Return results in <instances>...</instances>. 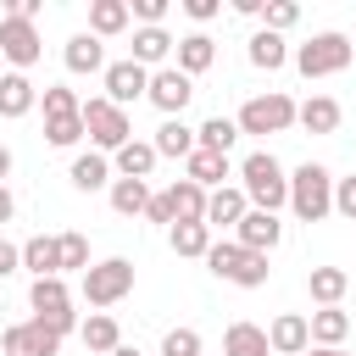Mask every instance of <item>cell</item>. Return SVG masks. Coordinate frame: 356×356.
Wrapping results in <instances>:
<instances>
[{
	"mask_svg": "<svg viewBox=\"0 0 356 356\" xmlns=\"http://www.w3.org/2000/svg\"><path fill=\"white\" fill-rule=\"evenodd\" d=\"M239 189H245V200H250V211H284L289 206V172H284V161L273 156V150H250L239 167Z\"/></svg>",
	"mask_w": 356,
	"mask_h": 356,
	"instance_id": "obj_1",
	"label": "cell"
},
{
	"mask_svg": "<svg viewBox=\"0 0 356 356\" xmlns=\"http://www.w3.org/2000/svg\"><path fill=\"white\" fill-rule=\"evenodd\" d=\"M289 211L300 222H323L334 211V172L323 161H300L289 172Z\"/></svg>",
	"mask_w": 356,
	"mask_h": 356,
	"instance_id": "obj_2",
	"label": "cell"
},
{
	"mask_svg": "<svg viewBox=\"0 0 356 356\" xmlns=\"http://www.w3.org/2000/svg\"><path fill=\"white\" fill-rule=\"evenodd\" d=\"M206 267H211V278H222V284H239V289H261L267 284V256H256V250H245V245H234V239H211V250H206Z\"/></svg>",
	"mask_w": 356,
	"mask_h": 356,
	"instance_id": "obj_3",
	"label": "cell"
},
{
	"mask_svg": "<svg viewBox=\"0 0 356 356\" xmlns=\"http://www.w3.org/2000/svg\"><path fill=\"white\" fill-rule=\"evenodd\" d=\"M78 117H83V134L95 139V150H100V156H117V150L134 139V122H128V111H117L106 95H89V100L78 106Z\"/></svg>",
	"mask_w": 356,
	"mask_h": 356,
	"instance_id": "obj_4",
	"label": "cell"
},
{
	"mask_svg": "<svg viewBox=\"0 0 356 356\" xmlns=\"http://www.w3.org/2000/svg\"><path fill=\"white\" fill-rule=\"evenodd\" d=\"M122 295H134V261H128V256L89 261V273H83V300H89L95 312H106V306H117Z\"/></svg>",
	"mask_w": 356,
	"mask_h": 356,
	"instance_id": "obj_5",
	"label": "cell"
},
{
	"mask_svg": "<svg viewBox=\"0 0 356 356\" xmlns=\"http://www.w3.org/2000/svg\"><path fill=\"white\" fill-rule=\"evenodd\" d=\"M350 39L345 33H312L300 50H295V67H300V78H334V72H345L350 67Z\"/></svg>",
	"mask_w": 356,
	"mask_h": 356,
	"instance_id": "obj_6",
	"label": "cell"
},
{
	"mask_svg": "<svg viewBox=\"0 0 356 356\" xmlns=\"http://www.w3.org/2000/svg\"><path fill=\"white\" fill-rule=\"evenodd\" d=\"M234 128L239 134H284V128H295V100L278 95V89H267V95H256V100L239 106Z\"/></svg>",
	"mask_w": 356,
	"mask_h": 356,
	"instance_id": "obj_7",
	"label": "cell"
},
{
	"mask_svg": "<svg viewBox=\"0 0 356 356\" xmlns=\"http://www.w3.org/2000/svg\"><path fill=\"white\" fill-rule=\"evenodd\" d=\"M0 56L11 61V72H28V67L44 56L39 28H33V22H22V17H0Z\"/></svg>",
	"mask_w": 356,
	"mask_h": 356,
	"instance_id": "obj_8",
	"label": "cell"
},
{
	"mask_svg": "<svg viewBox=\"0 0 356 356\" xmlns=\"http://www.w3.org/2000/svg\"><path fill=\"white\" fill-rule=\"evenodd\" d=\"M145 100H150L161 117H184V106L195 100V78H184L178 67H156V72H150V89H145Z\"/></svg>",
	"mask_w": 356,
	"mask_h": 356,
	"instance_id": "obj_9",
	"label": "cell"
},
{
	"mask_svg": "<svg viewBox=\"0 0 356 356\" xmlns=\"http://www.w3.org/2000/svg\"><path fill=\"white\" fill-rule=\"evenodd\" d=\"M100 83H106V100H111L117 111H128L134 100H145V89H150V72H145L139 61H106Z\"/></svg>",
	"mask_w": 356,
	"mask_h": 356,
	"instance_id": "obj_10",
	"label": "cell"
},
{
	"mask_svg": "<svg viewBox=\"0 0 356 356\" xmlns=\"http://www.w3.org/2000/svg\"><path fill=\"white\" fill-rule=\"evenodd\" d=\"M0 345H6V356H56L61 350V334L44 328L39 317H28V323H11L0 334Z\"/></svg>",
	"mask_w": 356,
	"mask_h": 356,
	"instance_id": "obj_11",
	"label": "cell"
},
{
	"mask_svg": "<svg viewBox=\"0 0 356 356\" xmlns=\"http://www.w3.org/2000/svg\"><path fill=\"white\" fill-rule=\"evenodd\" d=\"M278 239H284V222H278L273 211H245V217L234 222V245H245V250H256V256H273Z\"/></svg>",
	"mask_w": 356,
	"mask_h": 356,
	"instance_id": "obj_12",
	"label": "cell"
},
{
	"mask_svg": "<svg viewBox=\"0 0 356 356\" xmlns=\"http://www.w3.org/2000/svg\"><path fill=\"white\" fill-rule=\"evenodd\" d=\"M184 178H189V184H200V189L211 195V189H222V184L234 178V161H228V156H217V150H200V145H195V150H189V161H184Z\"/></svg>",
	"mask_w": 356,
	"mask_h": 356,
	"instance_id": "obj_13",
	"label": "cell"
},
{
	"mask_svg": "<svg viewBox=\"0 0 356 356\" xmlns=\"http://www.w3.org/2000/svg\"><path fill=\"white\" fill-rule=\"evenodd\" d=\"M306 345H312V328H306L300 312L273 317V328H267V350H273V356H306Z\"/></svg>",
	"mask_w": 356,
	"mask_h": 356,
	"instance_id": "obj_14",
	"label": "cell"
},
{
	"mask_svg": "<svg viewBox=\"0 0 356 356\" xmlns=\"http://www.w3.org/2000/svg\"><path fill=\"white\" fill-rule=\"evenodd\" d=\"M172 44H178V39H172L167 28H134V44H128V61H139L145 72H156V67H161V61L172 56Z\"/></svg>",
	"mask_w": 356,
	"mask_h": 356,
	"instance_id": "obj_15",
	"label": "cell"
},
{
	"mask_svg": "<svg viewBox=\"0 0 356 356\" xmlns=\"http://www.w3.org/2000/svg\"><path fill=\"white\" fill-rule=\"evenodd\" d=\"M211 61H217V44H211V33H184V39L172 44V67H178L184 78H200Z\"/></svg>",
	"mask_w": 356,
	"mask_h": 356,
	"instance_id": "obj_16",
	"label": "cell"
},
{
	"mask_svg": "<svg viewBox=\"0 0 356 356\" xmlns=\"http://www.w3.org/2000/svg\"><path fill=\"white\" fill-rule=\"evenodd\" d=\"M245 211H250V200H245L239 184H222V189L206 195V228H234Z\"/></svg>",
	"mask_w": 356,
	"mask_h": 356,
	"instance_id": "obj_17",
	"label": "cell"
},
{
	"mask_svg": "<svg viewBox=\"0 0 356 356\" xmlns=\"http://www.w3.org/2000/svg\"><path fill=\"white\" fill-rule=\"evenodd\" d=\"M161 195H167V206H172V222H206V189H200V184L172 178Z\"/></svg>",
	"mask_w": 356,
	"mask_h": 356,
	"instance_id": "obj_18",
	"label": "cell"
},
{
	"mask_svg": "<svg viewBox=\"0 0 356 356\" xmlns=\"http://www.w3.org/2000/svg\"><path fill=\"white\" fill-rule=\"evenodd\" d=\"M61 61H67V72H106V44L95 39V33H72L67 39V50H61Z\"/></svg>",
	"mask_w": 356,
	"mask_h": 356,
	"instance_id": "obj_19",
	"label": "cell"
},
{
	"mask_svg": "<svg viewBox=\"0 0 356 356\" xmlns=\"http://www.w3.org/2000/svg\"><path fill=\"white\" fill-rule=\"evenodd\" d=\"M339 117H345V111H339V100H334V95H312V100H300V106H295V122H300L306 134H334V128H339Z\"/></svg>",
	"mask_w": 356,
	"mask_h": 356,
	"instance_id": "obj_20",
	"label": "cell"
},
{
	"mask_svg": "<svg viewBox=\"0 0 356 356\" xmlns=\"http://www.w3.org/2000/svg\"><path fill=\"white\" fill-rule=\"evenodd\" d=\"M67 178H72V189L95 195V189H106V184H111V161H106L100 150H78V156H72V167H67Z\"/></svg>",
	"mask_w": 356,
	"mask_h": 356,
	"instance_id": "obj_21",
	"label": "cell"
},
{
	"mask_svg": "<svg viewBox=\"0 0 356 356\" xmlns=\"http://www.w3.org/2000/svg\"><path fill=\"white\" fill-rule=\"evenodd\" d=\"M306 328H312V345L339 350V345H345V334H350V317H345L339 306H317V312L306 317Z\"/></svg>",
	"mask_w": 356,
	"mask_h": 356,
	"instance_id": "obj_22",
	"label": "cell"
},
{
	"mask_svg": "<svg viewBox=\"0 0 356 356\" xmlns=\"http://www.w3.org/2000/svg\"><path fill=\"white\" fill-rule=\"evenodd\" d=\"M78 339H83L95 356H111V350L122 345V328H117V317H111V312H89V317L78 323Z\"/></svg>",
	"mask_w": 356,
	"mask_h": 356,
	"instance_id": "obj_23",
	"label": "cell"
},
{
	"mask_svg": "<svg viewBox=\"0 0 356 356\" xmlns=\"http://www.w3.org/2000/svg\"><path fill=\"white\" fill-rule=\"evenodd\" d=\"M39 106V89L28 83V72H0V117H28Z\"/></svg>",
	"mask_w": 356,
	"mask_h": 356,
	"instance_id": "obj_24",
	"label": "cell"
},
{
	"mask_svg": "<svg viewBox=\"0 0 356 356\" xmlns=\"http://www.w3.org/2000/svg\"><path fill=\"white\" fill-rule=\"evenodd\" d=\"M156 161H161V156H156V145H150V139H128V145L111 156V167H117L122 178H139V184L156 172Z\"/></svg>",
	"mask_w": 356,
	"mask_h": 356,
	"instance_id": "obj_25",
	"label": "cell"
},
{
	"mask_svg": "<svg viewBox=\"0 0 356 356\" xmlns=\"http://www.w3.org/2000/svg\"><path fill=\"white\" fill-rule=\"evenodd\" d=\"M22 267L33 278H61V256H56V234H33L22 239Z\"/></svg>",
	"mask_w": 356,
	"mask_h": 356,
	"instance_id": "obj_26",
	"label": "cell"
},
{
	"mask_svg": "<svg viewBox=\"0 0 356 356\" xmlns=\"http://www.w3.org/2000/svg\"><path fill=\"white\" fill-rule=\"evenodd\" d=\"M345 289H350V273H345V267H312V273H306V295H312L317 306H339Z\"/></svg>",
	"mask_w": 356,
	"mask_h": 356,
	"instance_id": "obj_27",
	"label": "cell"
},
{
	"mask_svg": "<svg viewBox=\"0 0 356 356\" xmlns=\"http://www.w3.org/2000/svg\"><path fill=\"white\" fill-rule=\"evenodd\" d=\"M128 22H134L128 17V0H89V33L95 39H117Z\"/></svg>",
	"mask_w": 356,
	"mask_h": 356,
	"instance_id": "obj_28",
	"label": "cell"
},
{
	"mask_svg": "<svg viewBox=\"0 0 356 356\" xmlns=\"http://www.w3.org/2000/svg\"><path fill=\"white\" fill-rule=\"evenodd\" d=\"M245 56H250V67H256V72H278V67L289 61V44H284V33H267V28H256Z\"/></svg>",
	"mask_w": 356,
	"mask_h": 356,
	"instance_id": "obj_29",
	"label": "cell"
},
{
	"mask_svg": "<svg viewBox=\"0 0 356 356\" xmlns=\"http://www.w3.org/2000/svg\"><path fill=\"white\" fill-rule=\"evenodd\" d=\"M28 306H33V317H56V312H72V295H67L61 278H33Z\"/></svg>",
	"mask_w": 356,
	"mask_h": 356,
	"instance_id": "obj_30",
	"label": "cell"
},
{
	"mask_svg": "<svg viewBox=\"0 0 356 356\" xmlns=\"http://www.w3.org/2000/svg\"><path fill=\"white\" fill-rule=\"evenodd\" d=\"M222 356H273V350H267V328H256V323H228Z\"/></svg>",
	"mask_w": 356,
	"mask_h": 356,
	"instance_id": "obj_31",
	"label": "cell"
},
{
	"mask_svg": "<svg viewBox=\"0 0 356 356\" xmlns=\"http://www.w3.org/2000/svg\"><path fill=\"white\" fill-rule=\"evenodd\" d=\"M150 145H156V156H184V161H189V150H195V128H189L184 117H167V122L156 128Z\"/></svg>",
	"mask_w": 356,
	"mask_h": 356,
	"instance_id": "obj_32",
	"label": "cell"
},
{
	"mask_svg": "<svg viewBox=\"0 0 356 356\" xmlns=\"http://www.w3.org/2000/svg\"><path fill=\"white\" fill-rule=\"evenodd\" d=\"M145 206H150V184H139V178H111V211H117V217H145Z\"/></svg>",
	"mask_w": 356,
	"mask_h": 356,
	"instance_id": "obj_33",
	"label": "cell"
},
{
	"mask_svg": "<svg viewBox=\"0 0 356 356\" xmlns=\"http://www.w3.org/2000/svg\"><path fill=\"white\" fill-rule=\"evenodd\" d=\"M167 245H172V256H200V261H206L211 228H206V222H172V228H167Z\"/></svg>",
	"mask_w": 356,
	"mask_h": 356,
	"instance_id": "obj_34",
	"label": "cell"
},
{
	"mask_svg": "<svg viewBox=\"0 0 356 356\" xmlns=\"http://www.w3.org/2000/svg\"><path fill=\"white\" fill-rule=\"evenodd\" d=\"M234 139H239L234 117H206V122L195 128V145H200V150H217V156H228V150H234Z\"/></svg>",
	"mask_w": 356,
	"mask_h": 356,
	"instance_id": "obj_35",
	"label": "cell"
},
{
	"mask_svg": "<svg viewBox=\"0 0 356 356\" xmlns=\"http://www.w3.org/2000/svg\"><path fill=\"white\" fill-rule=\"evenodd\" d=\"M39 106H44V122H50V117H78L83 100H78V89H67V83H44V89H39Z\"/></svg>",
	"mask_w": 356,
	"mask_h": 356,
	"instance_id": "obj_36",
	"label": "cell"
},
{
	"mask_svg": "<svg viewBox=\"0 0 356 356\" xmlns=\"http://www.w3.org/2000/svg\"><path fill=\"white\" fill-rule=\"evenodd\" d=\"M56 256H61V273H89V239L83 234H56Z\"/></svg>",
	"mask_w": 356,
	"mask_h": 356,
	"instance_id": "obj_37",
	"label": "cell"
},
{
	"mask_svg": "<svg viewBox=\"0 0 356 356\" xmlns=\"http://www.w3.org/2000/svg\"><path fill=\"white\" fill-rule=\"evenodd\" d=\"M300 22V6L295 0H261V28L267 33H284V28H295Z\"/></svg>",
	"mask_w": 356,
	"mask_h": 356,
	"instance_id": "obj_38",
	"label": "cell"
},
{
	"mask_svg": "<svg viewBox=\"0 0 356 356\" xmlns=\"http://www.w3.org/2000/svg\"><path fill=\"white\" fill-rule=\"evenodd\" d=\"M78 139H83V117H50V122H44V145L72 150Z\"/></svg>",
	"mask_w": 356,
	"mask_h": 356,
	"instance_id": "obj_39",
	"label": "cell"
},
{
	"mask_svg": "<svg viewBox=\"0 0 356 356\" xmlns=\"http://www.w3.org/2000/svg\"><path fill=\"white\" fill-rule=\"evenodd\" d=\"M161 356H200V334L195 328H167L161 334Z\"/></svg>",
	"mask_w": 356,
	"mask_h": 356,
	"instance_id": "obj_40",
	"label": "cell"
},
{
	"mask_svg": "<svg viewBox=\"0 0 356 356\" xmlns=\"http://www.w3.org/2000/svg\"><path fill=\"white\" fill-rule=\"evenodd\" d=\"M334 211H339L345 222H356V172H350V178H334Z\"/></svg>",
	"mask_w": 356,
	"mask_h": 356,
	"instance_id": "obj_41",
	"label": "cell"
},
{
	"mask_svg": "<svg viewBox=\"0 0 356 356\" xmlns=\"http://www.w3.org/2000/svg\"><path fill=\"white\" fill-rule=\"evenodd\" d=\"M128 17H139L145 28H161V17H167V0H128Z\"/></svg>",
	"mask_w": 356,
	"mask_h": 356,
	"instance_id": "obj_42",
	"label": "cell"
},
{
	"mask_svg": "<svg viewBox=\"0 0 356 356\" xmlns=\"http://www.w3.org/2000/svg\"><path fill=\"white\" fill-rule=\"evenodd\" d=\"M222 11V0H184V17H195V22H211Z\"/></svg>",
	"mask_w": 356,
	"mask_h": 356,
	"instance_id": "obj_43",
	"label": "cell"
},
{
	"mask_svg": "<svg viewBox=\"0 0 356 356\" xmlns=\"http://www.w3.org/2000/svg\"><path fill=\"white\" fill-rule=\"evenodd\" d=\"M22 267V245H11V239H0V278H11Z\"/></svg>",
	"mask_w": 356,
	"mask_h": 356,
	"instance_id": "obj_44",
	"label": "cell"
},
{
	"mask_svg": "<svg viewBox=\"0 0 356 356\" xmlns=\"http://www.w3.org/2000/svg\"><path fill=\"white\" fill-rule=\"evenodd\" d=\"M145 217H150V222H167V228H172V206H167V195H150Z\"/></svg>",
	"mask_w": 356,
	"mask_h": 356,
	"instance_id": "obj_45",
	"label": "cell"
},
{
	"mask_svg": "<svg viewBox=\"0 0 356 356\" xmlns=\"http://www.w3.org/2000/svg\"><path fill=\"white\" fill-rule=\"evenodd\" d=\"M11 217H17V195H11V189H6V184H0V228H6V222H11Z\"/></svg>",
	"mask_w": 356,
	"mask_h": 356,
	"instance_id": "obj_46",
	"label": "cell"
},
{
	"mask_svg": "<svg viewBox=\"0 0 356 356\" xmlns=\"http://www.w3.org/2000/svg\"><path fill=\"white\" fill-rule=\"evenodd\" d=\"M6 172H11V150L0 145V184H6Z\"/></svg>",
	"mask_w": 356,
	"mask_h": 356,
	"instance_id": "obj_47",
	"label": "cell"
},
{
	"mask_svg": "<svg viewBox=\"0 0 356 356\" xmlns=\"http://www.w3.org/2000/svg\"><path fill=\"white\" fill-rule=\"evenodd\" d=\"M111 356H145V350H139V345H117Z\"/></svg>",
	"mask_w": 356,
	"mask_h": 356,
	"instance_id": "obj_48",
	"label": "cell"
},
{
	"mask_svg": "<svg viewBox=\"0 0 356 356\" xmlns=\"http://www.w3.org/2000/svg\"><path fill=\"white\" fill-rule=\"evenodd\" d=\"M306 356H339V350H323V345H306Z\"/></svg>",
	"mask_w": 356,
	"mask_h": 356,
	"instance_id": "obj_49",
	"label": "cell"
},
{
	"mask_svg": "<svg viewBox=\"0 0 356 356\" xmlns=\"http://www.w3.org/2000/svg\"><path fill=\"white\" fill-rule=\"evenodd\" d=\"M339 356H350V350H339Z\"/></svg>",
	"mask_w": 356,
	"mask_h": 356,
	"instance_id": "obj_50",
	"label": "cell"
},
{
	"mask_svg": "<svg viewBox=\"0 0 356 356\" xmlns=\"http://www.w3.org/2000/svg\"><path fill=\"white\" fill-rule=\"evenodd\" d=\"M350 50H356V39H350Z\"/></svg>",
	"mask_w": 356,
	"mask_h": 356,
	"instance_id": "obj_51",
	"label": "cell"
}]
</instances>
